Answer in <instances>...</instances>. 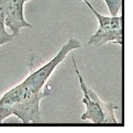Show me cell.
<instances>
[{
  "instance_id": "cell-2",
  "label": "cell",
  "mask_w": 133,
  "mask_h": 133,
  "mask_svg": "<svg viewBox=\"0 0 133 133\" xmlns=\"http://www.w3.org/2000/svg\"><path fill=\"white\" fill-rule=\"evenodd\" d=\"M72 60L83 95L82 101L85 107V112L81 115V119L83 121L89 120L95 124L118 123L115 114L117 107L112 103L102 101L97 93L88 87L73 56Z\"/></svg>"
},
{
  "instance_id": "cell-3",
  "label": "cell",
  "mask_w": 133,
  "mask_h": 133,
  "mask_svg": "<svg viewBox=\"0 0 133 133\" xmlns=\"http://www.w3.org/2000/svg\"><path fill=\"white\" fill-rule=\"evenodd\" d=\"M95 16L98 23L96 32L90 37L88 44L100 47L108 43L122 46L123 43L122 16H105L98 12L88 0L82 1Z\"/></svg>"
},
{
  "instance_id": "cell-6",
  "label": "cell",
  "mask_w": 133,
  "mask_h": 133,
  "mask_svg": "<svg viewBox=\"0 0 133 133\" xmlns=\"http://www.w3.org/2000/svg\"><path fill=\"white\" fill-rule=\"evenodd\" d=\"M111 16H116L122 7V0H103Z\"/></svg>"
},
{
  "instance_id": "cell-4",
  "label": "cell",
  "mask_w": 133,
  "mask_h": 133,
  "mask_svg": "<svg viewBox=\"0 0 133 133\" xmlns=\"http://www.w3.org/2000/svg\"><path fill=\"white\" fill-rule=\"evenodd\" d=\"M5 8V26L15 36L23 28L33 26L25 19L24 14V0H4Z\"/></svg>"
},
{
  "instance_id": "cell-7",
  "label": "cell",
  "mask_w": 133,
  "mask_h": 133,
  "mask_svg": "<svg viewBox=\"0 0 133 133\" xmlns=\"http://www.w3.org/2000/svg\"><path fill=\"white\" fill-rule=\"evenodd\" d=\"M24 1L25 2H27V1H29V0H24Z\"/></svg>"
},
{
  "instance_id": "cell-8",
  "label": "cell",
  "mask_w": 133,
  "mask_h": 133,
  "mask_svg": "<svg viewBox=\"0 0 133 133\" xmlns=\"http://www.w3.org/2000/svg\"><path fill=\"white\" fill-rule=\"evenodd\" d=\"M79 1H82V0H79Z\"/></svg>"
},
{
  "instance_id": "cell-1",
  "label": "cell",
  "mask_w": 133,
  "mask_h": 133,
  "mask_svg": "<svg viewBox=\"0 0 133 133\" xmlns=\"http://www.w3.org/2000/svg\"><path fill=\"white\" fill-rule=\"evenodd\" d=\"M81 47V44L77 38H69L50 60L31 72L20 83L12 88L16 97L19 100H24L43 91L47 81L57 66L71 51Z\"/></svg>"
},
{
  "instance_id": "cell-5",
  "label": "cell",
  "mask_w": 133,
  "mask_h": 133,
  "mask_svg": "<svg viewBox=\"0 0 133 133\" xmlns=\"http://www.w3.org/2000/svg\"><path fill=\"white\" fill-rule=\"evenodd\" d=\"M5 3L3 0L0 2V46L12 40L14 36L8 33L5 28Z\"/></svg>"
},
{
  "instance_id": "cell-9",
  "label": "cell",
  "mask_w": 133,
  "mask_h": 133,
  "mask_svg": "<svg viewBox=\"0 0 133 133\" xmlns=\"http://www.w3.org/2000/svg\"><path fill=\"white\" fill-rule=\"evenodd\" d=\"M1 1H2V0H0V2H1Z\"/></svg>"
}]
</instances>
